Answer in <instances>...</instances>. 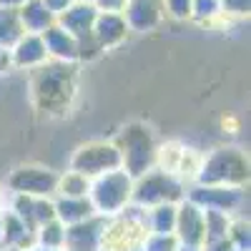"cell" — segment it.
<instances>
[{
    "label": "cell",
    "mask_w": 251,
    "mask_h": 251,
    "mask_svg": "<svg viewBox=\"0 0 251 251\" xmlns=\"http://www.w3.org/2000/svg\"><path fill=\"white\" fill-rule=\"evenodd\" d=\"M176 3V8H178V13H183V0H174Z\"/></svg>",
    "instance_id": "6da1fadb"
}]
</instances>
